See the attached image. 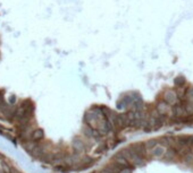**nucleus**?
Returning <instances> with one entry per match:
<instances>
[{"label":"nucleus","mask_w":193,"mask_h":173,"mask_svg":"<svg viewBox=\"0 0 193 173\" xmlns=\"http://www.w3.org/2000/svg\"><path fill=\"white\" fill-rule=\"evenodd\" d=\"M120 154L125 157V160L130 163L132 166H142L145 163V158L137 155L135 152L133 151L131 147L124 148L120 151Z\"/></svg>","instance_id":"nucleus-1"},{"label":"nucleus","mask_w":193,"mask_h":173,"mask_svg":"<svg viewBox=\"0 0 193 173\" xmlns=\"http://www.w3.org/2000/svg\"><path fill=\"white\" fill-rule=\"evenodd\" d=\"M83 120H84V122L86 126H90V127H92L93 129H96L98 128L99 120H100V117H98L96 113H93V112L88 111V112H85Z\"/></svg>","instance_id":"nucleus-2"},{"label":"nucleus","mask_w":193,"mask_h":173,"mask_svg":"<svg viewBox=\"0 0 193 173\" xmlns=\"http://www.w3.org/2000/svg\"><path fill=\"white\" fill-rule=\"evenodd\" d=\"M164 101L168 104V105H175L176 103H178V96L176 91L173 89H167L164 93Z\"/></svg>","instance_id":"nucleus-3"},{"label":"nucleus","mask_w":193,"mask_h":173,"mask_svg":"<svg viewBox=\"0 0 193 173\" xmlns=\"http://www.w3.org/2000/svg\"><path fill=\"white\" fill-rule=\"evenodd\" d=\"M72 147H73L75 154H77V155L85 152V143L81 138H79V137L74 138L73 143H72Z\"/></svg>","instance_id":"nucleus-4"},{"label":"nucleus","mask_w":193,"mask_h":173,"mask_svg":"<svg viewBox=\"0 0 193 173\" xmlns=\"http://www.w3.org/2000/svg\"><path fill=\"white\" fill-rule=\"evenodd\" d=\"M171 112H173V116L175 118H178V119H182V118L187 116L185 110H184V107L182 105V103H176L175 105H173Z\"/></svg>","instance_id":"nucleus-5"},{"label":"nucleus","mask_w":193,"mask_h":173,"mask_svg":"<svg viewBox=\"0 0 193 173\" xmlns=\"http://www.w3.org/2000/svg\"><path fill=\"white\" fill-rule=\"evenodd\" d=\"M133 151L135 152L137 155H140L141 157H144L145 158V152H147V148H145V144L144 143H135L132 146H130Z\"/></svg>","instance_id":"nucleus-6"},{"label":"nucleus","mask_w":193,"mask_h":173,"mask_svg":"<svg viewBox=\"0 0 193 173\" xmlns=\"http://www.w3.org/2000/svg\"><path fill=\"white\" fill-rule=\"evenodd\" d=\"M176 143L182 146L191 147L193 145V136H178L176 138Z\"/></svg>","instance_id":"nucleus-7"},{"label":"nucleus","mask_w":193,"mask_h":173,"mask_svg":"<svg viewBox=\"0 0 193 173\" xmlns=\"http://www.w3.org/2000/svg\"><path fill=\"white\" fill-rule=\"evenodd\" d=\"M156 111L158 112V114H161V116H167V113L169 111V105L165 102L164 100L159 101L156 105Z\"/></svg>","instance_id":"nucleus-8"},{"label":"nucleus","mask_w":193,"mask_h":173,"mask_svg":"<svg viewBox=\"0 0 193 173\" xmlns=\"http://www.w3.org/2000/svg\"><path fill=\"white\" fill-rule=\"evenodd\" d=\"M113 161L115 163H117L119 166H122V168H131L132 165H131L130 163L127 162L126 160H125V157L120 154V153H118V154H116V155H114L113 157Z\"/></svg>","instance_id":"nucleus-9"},{"label":"nucleus","mask_w":193,"mask_h":173,"mask_svg":"<svg viewBox=\"0 0 193 173\" xmlns=\"http://www.w3.org/2000/svg\"><path fill=\"white\" fill-rule=\"evenodd\" d=\"M182 105L184 107V110L186 112L187 116H193V102L189 99H184L182 100Z\"/></svg>","instance_id":"nucleus-10"},{"label":"nucleus","mask_w":193,"mask_h":173,"mask_svg":"<svg viewBox=\"0 0 193 173\" xmlns=\"http://www.w3.org/2000/svg\"><path fill=\"white\" fill-rule=\"evenodd\" d=\"M176 155H177V153H176L175 149L173 147H169L168 149H166L163 158H164V161H168L169 162V161H174L175 160Z\"/></svg>","instance_id":"nucleus-11"},{"label":"nucleus","mask_w":193,"mask_h":173,"mask_svg":"<svg viewBox=\"0 0 193 173\" xmlns=\"http://www.w3.org/2000/svg\"><path fill=\"white\" fill-rule=\"evenodd\" d=\"M165 152H166V149H165L164 146L158 145V146H156L152 151H151V155H152L153 157H156V158H159V157L164 156Z\"/></svg>","instance_id":"nucleus-12"},{"label":"nucleus","mask_w":193,"mask_h":173,"mask_svg":"<svg viewBox=\"0 0 193 173\" xmlns=\"http://www.w3.org/2000/svg\"><path fill=\"white\" fill-rule=\"evenodd\" d=\"M106 168H107L109 171H111L113 173H119L122 170H123L122 166H119L118 164H117V163H115L114 161H111V162L109 163Z\"/></svg>","instance_id":"nucleus-13"},{"label":"nucleus","mask_w":193,"mask_h":173,"mask_svg":"<svg viewBox=\"0 0 193 173\" xmlns=\"http://www.w3.org/2000/svg\"><path fill=\"white\" fill-rule=\"evenodd\" d=\"M83 136H84L85 138H88V139H90V138H93V131H94V129L90 127V126H84L83 127Z\"/></svg>","instance_id":"nucleus-14"},{"label":"nucleus","mask_w":193,"mask_h":173,"mask_svg":"<svg viewBox=\"0 0 193 173\" xmlns=\"http://www.w3.org/2000/svg\"><path fill=\"white\" fill-rule=\"evenodd\" d=\"M43 137H45V131L42 129H36V130H34L33 134H32V138L35 141L43 139Z\"/></svg>","instance_id":"nucleus-15"},{"label":"nucleus","mask_w":193,"mask_h":173,"mask_svg":"<svg viewBox=\"0 0 193 173\" xmlns=\"http://www.w3.org/2000/svg\"><path fill=\"white\" fill-rule=\"evenodd\" d=\"M144 144H145V148H147V151H152L156 146L159 145L158 140L157 139H149L148 141H145Z\"/></svg>","instance_id":"nucleus-16"},{"label":"nucleus","mask_w":193,"mask_h":173,"mask_svg":"<svg viewBox=\"0 0 193 173\" xmlns=\"http://www.w3.org/2000/svg\"><path fill=\"white\" fill-rule=\"evenodd\" d=\"M174 84H175L176 87H183L184 85H185V78L183 77V76H178V77H176L174 79Z\"/></svg>","instance_id":"nucleus-17"},{"label":"nucleus","mask_w":193,"mask_h":173,"mask_svg":"<svg viewBox=\"0 0 193 173\" xmlns=\"http://www.w3.org/2000/svg\"><path fill=\"white\" fill-rule=\"evenodd\" d=\"M183 162L186 163V164H192L193 163V154L192 153H189L186 155L183 156Z\"/></svg>","instance_id":"nucleus-18"},{"label":"nucleus","mask_w":193,"mask_h":173,"mask_svg":"<svg viewBox=\"0 0 193 173\" xmlns=\"http://www.w3.org/2000/svg\"><path fill=\"white\" fill-rule=\"evenodd\" d=\"M186 99L189 100H193V86L191 87H187V91H186Z\"/></svg>","instance_id":"nucleus-19"},{"label":"nucleus","mask_w":193,"mask_h":173,"mask_svg":"<svg viewBox=\"0 0 193 173\" xmlns=\"http://www.w3.org/2000/svg\"><path fill=\"white\" fill-rule=\"evenodd\" d=\"M132 172H133V166H131V168H124L119 173H132Z\"/></svg>","instance_id":"nucleus-20"},{"label":"nucleus","mask_w":193,"mask_h":173,"mask_svg":"<svg viewBox=\"0 0 193 173\" xmlns=\"http://www.w3.org/2000/svg\"><path fill=\"white\" fill-rule=\"evenodd\" d=\"M55 170H56V171H65V166H62V165H58V166L55 168Z\"/></svg>","instance_id":"nucleus-21"},{"label":"nucleus","mask_w":193,"mask_h":173,"mask_svg":"<svg viewBox=\"0 0 193 173\" xmlns=\"http://www.w3.org/2000/svg\"><path fill=\"white\" fill-rule=\"evenodd\" d=\"M100 173H113V172H111V171H109L107 168H105L103 170H101V171H100Z\"/></svg>","instance_id":"nucleus-22"},{"label":"nucleus","mask_w":193,"mask_h":173,"mask_svg":"<svg viewBox=\"0 0 193 173\" xmlns=\"http://www.w3.org/2000/svg\"><path fill=\"white\" fill-rule=\"evenodd\" d=\"M15 102H16V97H15V96H10V103L11 104H14Z\"/></svg>","instance_id":"nucleus-23"}]
</instances>
